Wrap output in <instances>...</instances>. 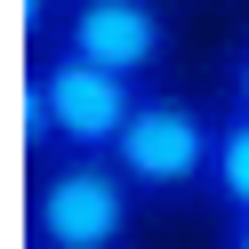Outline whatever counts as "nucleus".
I'll list each match as a JSON object with an SVG mask.
<instances>
[{"label":"nucleus","instance_id":"nucleus-3","mask_svg":"<svg viewBox=\"0 0 249 249\" xmlns=\"http://www.w3.org/2000/svg\"><path fill=\"white\" fill-rule=\"evenodd\" d=\"M137 209H145V201L121 177L113 153H65V161L33 169L24 241H40V249H129Z\"/></svg>","mask_w":249,"mask_h":249},{"label":"nucleus","instance_id":"nucleus-8","mask_svg":"<svg viewBox=\"0 0 249 249\" xmlns=\"http://www.w3.org/2000/svg\"><path fill=\"white\" fill-rule=\"evenodd\" d=\"M217 249H249V217H217Z\"/></svg>","mask_w":249,"mask_h":249},{"label":"nucleus","instance_id":"nucleus-2","mask_svg":"<svg viewBox=\"0 0 249 249\" xmlns=\"http://www.w3.org/2000/svg\"><path fill=\"white\" fill-rule=\"evenodd\" d=\"M121 177L137 185L145 209H185V201H209V161H217V113H201L177 89H145L113 145Z\"/></svg>","mask_w":249,"mask_h":249},{"label":"nucleus","instance_id":"nucleus-4","mask_svg":"<svg viewBox=\"0 0 249 249\" xmlns=\"http://www.w3.org/2000/svg\"><path fill=\"white\" fill-rule=\"evenodd\" d=\"M56 49L89 56L105 72H129V81H153L169 65V8L161 0H65Z\"/></svg>","mask_w":249,"mask_h":249},{"label":"nucleus","instance_id":"nucleus-1","mask_svg":"<svg viewBox=\"0 0 249 249\" xmlns=\"http://www.w3.org/2000/svg\"><path fill=\"white\" fill-rule=\"evenodd\" d=\"M145 89L153 81L105 72V65H89V56H72V49L33 56L24 81H17V129H24L33 169L40 161H65V153H113Z\"/></svg>","mask_w":249,"mask_h":249},{"label":"nucleus","instance_id":"nucleus-6","mask_svg":"<svg viewBox=\"0 0 249 249\" xmlns=\"http://www.w3.org/2000/svg\"><path fill=\"white\" fill-rule=\"evenodd\" d=\"M225 105H249V33L225 49Z\"/></svg>","mask_w":249,"mask_h":249},{"label":"nucleus","instance_id":"nucleus-5","mask_svg":"<svg viewBox=\"0 0 249 249\" xmlns=\"http://www.w3.org/2000/svg\"><path fill=\"white\" fill-rule=\"evenodd\" d=\"M209 209H217V217H249V105H225V113H217Z\"/></svg>","mask_w":249,"mask_h":249},{"label":"nucleus","instance_id":"nucleus-7","mask_svg":"<svg viewBox=\"0 0 249 249\" xmlns=\"http://www.w3.org/2000/svg\"><path fill=\"white\" fill-rule=\"evenodd\" d=\"M24 40H40V33H49V24H65V0H24Z\"/></svg>","mask_w":249,"mask_h":249},{"label":"nucleus","instance_id":"nucleus-9","mask_svg":"<svg viewBox=\"0 0 249 249\" xmlns=\"http://www.w3.org/2000/svg\"><path fill=\"white\" fill-rule=\"evenodd\" d=\"M24 249H40V241H24Z\"/></svg>","mask_w":249,"mask_h":249}]
</instances>
